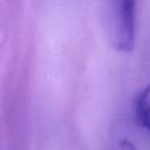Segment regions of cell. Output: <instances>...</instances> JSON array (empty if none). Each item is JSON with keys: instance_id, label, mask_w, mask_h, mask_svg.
Here are the masks:
<instances>
[{"instance_id": "obj_1", "label": "cell", "mask_w": 150, "mask_h": 150, "mask_svg": "<svg viewBox=\"0 0 150 150\" xmlns=\"http://www.w3.org/2000/svg\"><path fill=\"white\" fill-rule=\"evenodd\" d=\"M136 2L125 0L120 2L117 25V47L122 50H131L135 41Z\"/></svg>"}, {"instance_id": "obj_3", "label": "cell", "mask_w": 150, "mask_h": 150, "mask_svg": "<svg viewBox=\"0 0 150 150\" xmlns=\"http://www.w3.org/2000/svg\"><path fill=\"white\" fill-rule=\"evenodd\" d=\"M120 149L121 150H137L136 146L131 142H129L128 139H122L120 142Z\"/></svg>"}, {"instance_id": "obj_2", "label": "cell", "mask_w": 150, "mask_h": 150, "mask_svg": "<svg viewBox=\"0 0 150 150\" xmlns=\"http://www.w3.org/2000/svg\"><path fill=\"white\" fill-rule=\"evenodd\" d=\"M135 111L139 124L150 130V84L138 94L136 98Z\"/></svg>"}]
</instances>
